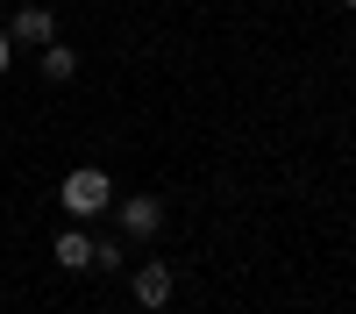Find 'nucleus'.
<instances>
[{
  "instance_id": "f257e3e1",
  "label": "nucleus",
  "mask_w": 356,
  "mask_h": 314,
  "mask_svg": "<svg viewBox=\"0 0 356 314\" xmlns=\"http://www.w3.org/2000/svg\"><path fill=\"white\" fill-rule=\"evenodd\" d=\"M57 200H65V214H107L114 207V179L100 164H79V171H65V186H57Z\"/></svg>"
},
{
  "instance_id": "f03ea898",
  "label": "nucleus",
  "mask_w": 356,
  "mask_h": 314,
  "mask_svg": "<svg viewBox=\"0 0 356 314\" xmlns=\"http://www.w3.org/2000/svg\"><path fill=\"white\" fill-rule=\"evenodd\" d=\"M114 221H122V243H157L164 236V200L157 193H129Z\"/></svg>"
},
{
  "instance_id": "7ed1b4c3",
  "label": "nucleus",
  "mask_w": 356,
  "mask_h": 314,
  "mask_svg": "<svg viewBox=\"0 0 356 314\" xmlns=\"http://www.w3.org/2000/svg\"><path fill=\"white\" fill-rule=\"evenodd\" d=\"M129 293H136V307H171V265L164 257H150V265H136V278H129Z\"/></svg>"
},
{
  "instance_id": "20e7f679",
  "label": "nucleus",
  "mask_w": 356,
  "mask_h": 314,
  "mask_svg": "<svg viewBox=\"0 0 356 314\" xmlns=\"http://www.w3.org/2000/svg\"><path fill=\"white\" fill-rule=\"evenodd\" d=\"M8 36L29 43V50H43V43H57V15L50 8H15L8 15Z\"/></svg>"
},
{
  "instance_id": "39448f33",
  "label": "nucleus",
  "mask_w": 356,
  "mask_h": 314,
  "mask_svg": "<svg viewBox=\"0 0 356 314\" xmlns=\"http://www.w3.org/2000/svg\"><path fill=\"white\" fill-rule=\"evenodd\" d=\"M57 272H93V236L86 228H57Z\"/></svg>"
},
{
  "instance_id": "423d86ee",
  "label": "nucleus",
  "mask_w": 356,
  "mask_h": 314,
  "mask_svg": "<svg viewBox=\"0 0 356 314\" xmlns=\"http://www.w3.org/2000/svg\"><path fill=\"white\" fill-rule=\"evenodd\" d=\"M36 72H43L50 86H65V79L79 72V50H72V43H43V50H36Z\"/></svg>"
},
{
  "instance_id": "0eeeda50",
  "label": "nucleus",
  "mask_w": 356,
  "mask_h": 314,
  "mask_svg": "<svg viewBox=\"0 0 356 314\" xmlns=\"http://www.w3.org/2000/svg\"><path fill=\"white\" fill-rule=\"evenodd\" d=\"M122 257H129V243H100V236H93V265H100V272H122Z\"/></svg>"
},
{
  "instance_id": "6e6552de",
  "label": "nucleus",
  "mask_w": 356,
  "mask_h": 314,
  "mask_svg": "<svg viewBox=\"0 0 356 314\" xmlns=\"http://www.w3.org/2000/svg\"><path fill=\"white\" fill-rule=\"evenodd\" d=\"M8 65H15V36L0 29V79H8Z\"/></svg>"
},
{
  "instance_id": "1a4fd4ad",
  "label": "nucleus",
  "mask_w": 356,
  "mask_h": 314,
  "mask_svg": "<svg viewBox=\"0 0 356 314\" xmlns=\"http://www.w3.org/2000/svg\"><path fill=\"white\" fill-rule=\"evenodd\" d=\"M157 314H178V307H157Z\"/></svg>"
},
{
  "instance_id": "9d476101",
  "label": "nucleus",
  "mask_w": 356,
  "mask_h": 314,
  "mask_svg": "<svg viewBox=\"0 0 356 314\" xmlns=\"http://www.w3.org/2000/svg\"><path fill=\"white\" fill-rule=\"evenodd\" d=\"M342 8H356V0H342Z\"/></svg>"
}]
</instances>
